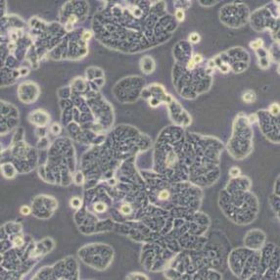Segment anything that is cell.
<instances>
[{
	"label": "cell",
	"mask_w": 280,
	"mask_h": 280,
	"mask_svg": "<svg viewBox=\"0 0 280 280\" xmlns=\"http://www.w3.org/2000/svg\"><path fill=\"white\" fill-rule=\"evenodd\" d=\"M175 17L176 19H177L178 21L182 22L184 19H185V16H184V12L181 10V9H177L175 11Z\"/></svg>",
	"instance_id": "2"
},
{
	"label": "cell",
	"mask_w": 280,
	"mask_h": 280,
	"mask_svg": "<svg viewBox=\"0 0 280 280\" xmlns=\"http://www.w3.org/2000/svg\"><path fill=\"white\" fill-rule=\"evenodd\" d=\"M76 21H77V17L72 15V16H71L70 19H69V24L72 25V24H75V23H76Z\"/></svg>",
	"instance_id": "9"
},
{
	"label": "cell",
	"mask_w": 280,
	"mask_h": 280,
	"mask_svg": "<svg viewBox=\"0 0 280 280\" xmlns=\"http://www.w3.org/2000/svg\"><path fill=\"white\" fill-rule=\"evenodd\" d=\"M201 61H202V56H201V55H195V56L193 57V62H194L195 64L201 63Z\"/></svg>",
	"instance_id": "8"
},
{
	"label": "cell",
	"mask_w": 280,
	"mask_h": 280,
	"mask_svg": "<svg viewBox=\"0 0 280 280\" xmlns=\"http://www.w3.org/2000/svg\"><path fill=\"white\" fill-rule=\"evenodd\" d=\"M229 173H230L231 176H237V175L240 174V169H239L238 168H232V169H230Z\"/></svg>",
	"instance_id": "4"
},
{
	"label": "cell",
	"mask_w": 280,
	"mask_h": 280,
	"mask_svg": "<svg viewBox=\"0 0 280 280\" xmlns=\"http://www.w3.org/2000/svg\"><path fill=\"white\" fill-rule=\"evenodd\" d=\"M21 213L25 215H27L29 213H31V210H29V208L27 207V206H23V207L21 208Z\"/></svg>",
	"instance_id": "6"
},
{
	"label": "cell",
	"mask_w": 280,
	"mask_h": 280,
	"mask_svg": "<svg viewBox=\"0 0 280 280\" xmlns=\"http://www.w3.org/2000/svg\"><path fill=\"white\" fill-rule=\"evenodd\" d=\"M262 45V41L260 40V39H259V40H256V41H254V42H252L251 43V46L253 47V48H257V47H260Z\"/></svg>",
	"instance_id": "5"
},
{
	"label": "cell",
	"mask_w": 280,
	"mask_h": 280,
	"mask_svg": "<svg viewBox=\"0 0 280 280\" xmlns=\"http://www.w3.org/2000/svg\"><path fill=\"white\" fill-rule=\"evenodd\" d=\"M71 205H72V207H73V208H79L80 207V205H81V202H80V200L78 199V198H77V197H75V198H72V201H71Z\"/></svg>",
	"instance_id": "3"
},
{
	"label": "cell",
	"mask_w": 280,
	"mask_h": 280,
	"mask_svg": "<svg viewBox=\"0 0 280 280\" xmlns=\"http://www.w3.org/2000/svg\"><path fill=\"white\" fill-rule=\"evenodd\" d=\"M195 65H196V64L193 62V60H191V61L189 62V64L187 65V68H188V69H193V68L195 67Z\"/></svg>",
	"instance_id": "10"
},
{
	"label": "cell",
	"mask_w": 280,
	"mask_h": 280,
	"mask_svg": "<svg viewBox=\"0 0 280 280\" xmlns=\"http://www.w3.org/2000/svg\"><path fill=\"white\" fill-rule=\"evenodd\" d=\"M14 245H15V246H17V247L22 246V245H23V240H22V238L17 237L16 239L14 240Z\"/></svg>",
	"instance_id": "7"
},
{
	"label": "cell",
	"mask_w": 280,
	"mask_h": 280,
	"mask_svg": "<svg viewBox=\"0 0 280 280\" xmlns=\"http://www.w3.org/2000/svg\"><path fill=\"white\" fill-rule=\"evenodd\" d=\"M90 36H91V33H86V37H87V39H89ZM83 37H85V35H83Z\"/></svg>",
	"instance_id": "11"
},
{
	"label": "cell",
	"mask_w": 280,
	"mask_h": 280,
	"mask_svg": "<svg viewBox=\"0 0 280 280\" xmlns=\"http://www.w3.org/2000/svg\"><path fill=\"white\" fill-rule=\"evenodd\" d=\"M200 35L196 33H192L190 35H189V40L192 42V43H198L200 41Z\"/></svg>",
	"instance_id": "1"
}]
</instances>
